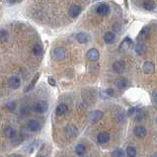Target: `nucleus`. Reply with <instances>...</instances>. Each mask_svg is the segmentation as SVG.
Wrapping results in <instances>:
<instances>
[{
    "instance_id": "f257e3e1",
    "label": "nucleus",
    "mask_w": 157,
    "mask_h": 157,
    "mask_svg": "<svg viewBox=\"0 0 157 157\" xmlns=\"http://www.w3.org/2000/svg\"><path fill=\"white\" fill-rule=\"evenodd\" d=\"M52 58H53L55 60L59 61V60L64 59V57H65V56H66V52H65L64 48H55V50L52 51Z\"/></svg>"
},
{
    "instance_id": "f03ea898",
    "label": "nucleus",
    "mask_w": 157,
    "mask_h": 157,
    "mask_svg": "<svg viewBox=\"0 0 157 157\" xmlns=\"http://www.w3.org/2000/svg\"><path fill=\"white\" fill-rule=\"evenodd\" d=\"M103 115H104V114H103V112L102 111H99V110L91 112V113L89 114V117H88L89 123H91V124H96V123H98L103 118Z\"/></svg>"
},
{
    "instance_id": "7ed1b4c3",
    "label": "nucleus",
    "mask_w": 157,
    "mask_h": 157,
    "mask_svg": "<svg viewBox=\"0 0 157 157\" xmlns=\"http://www.w3.org/2000/svg\"><path fill=\"white\" fill-rule=\"evenodd\" d=\"M48 105L46 101H39L34 107V111L39 114H44L48 111Z\"/></svg>"
},
{
    "instance_id": "20e7f679",
    "label": "nucleus",
    "mask_w": 157,
    "mask_h": 157,
    "mask_svg": "<svg viewBox=\"0 0 157 157\" xmlns=\"http://www.w3.org/2000/svg\"><path fill=\"white\" fill-rule=\"evenodd\" d=\"M27 128H28V129L30 132H37L40 131V129H41V124H40L37 120H32V121H30V122L28 123Z\"/></svg>"
},
{
    "instance_id": "39448f33",
    "label": "nucleus",
    "mask_w": 157,
    "mask_h": 157,
    "mask_svg": "<svg viewBox=\"0 0 157 157\" xmlns=\"http://www.w3.org/2000/svg\"><path fill=\"white\" fill-rule=\"evenodd\" d=\"M100 57V53L98 52L96 48H91V50H89L88 52H87V58L90 61L94 62V61H97L99 59Z\"/></svg>"
},
{
    "instance_id": "423d86ee",
    "label": "nucleus",
    "mask_w": 157,
    "mask_h": 157,
    "mask_svg": "<svg viewBox=\"0 0 157 157\" xmlns=\"http://www.w3.org/2000/svg\"><path fill=\"white\" fill-rule=\"evenodd\" d=\"M21 85L20 78L18 76H11L10 79H9V86L12 89H18Z\"/></svg>"
},
{
    "instance_id": "0eeeda50",
    "label": "nucleus",
    "mask_w": 157,
    "mask_h": 157,
    "mask_svg": "<svg viewBox=\"0 0 157 157\" xmlns=\"http://www.w3.org/2000/svg\"><path fill=\"white\" fill-rule=\"evenodd\" d=\"M143 72L146 74H151L154 72V64L151 61H145L144 64L142 65Z\"/></svg>"
},
{
    "instance_id": "6e6552de",
    "label": "nucleus",
    "mask_w": 157,
    "mask_h": 157,
    "mask_svg": "<svg viewBox=\"0 0 157 157\" xmlns=\"http://www.w3.org/2000/svg\"><path fill=\"white\" fill-rule=\"evenodd\" d=\"M109 11H110V8H109V6L107 5V4H100V5H98V7H97V9H96V12L98 13L99 15H101V16H105V15H107L108 13H109Z\"/></svg>"
},
{
    "instance_id": "1a4fd4ad",
    "label": "nucleus",
    "mask_w": 157,
    "mask_h": 157,
    "mask_svg": "<svg viewBox=\"0 0 157 157\" xmlns=\"http://www.w3.org/2000/svg\"><path fill=\"white\" fill-rule=\"evenodd\" d=\"M113 70L117 73H122L124 70V62L123 60H118L113 64Z\"/></svg>"
},
{
    "instance_id": "9d476101",
    "label": "nucleus",
    "mask_w": 157,
    "mask_h": 157,
    "mask_svg": "<svg viewBox=\"0 0 157 157\" xmlns=\"http://www.w3.org/2000/svg\"><path fill=\"white\" fill-rule=\"evenodd\" d=\"M76 40L80 43V44H86L89 42V40H90V37H89V35L87 33H78L76 35Z\"/></svg>"
},
{
    "instance_id": "9b49d317",
    "label": "nucleus",
    "mask_w": 157,
    "mask_h": 157,
    "mask_svg": "<svg viewBox=\"0 0 157 157\" xmlns=\"http://www.w3.org/2000/svg\"><path fill=\"white\" fill-rule=\"evenodd\" d=\"M80 12H81V7L78 6V5H72L69 8L68 14H69L70 17L75 18V17H77L80 14Z\"/></svg>"
},
{
    "instance_id": "f8f14e48",
    "label": "nucleus",
    "mask_w": 157,
    "mask_h": 157,
    "mask_svg": "<svg viewBox=\"0 0 157 157\" xmlns=\"http://www.w3.org/2000/svg\"><path fill=\"white\" fill-rule=\"evenodd\" d=\"M65 132L66 134L69 137H75L76 136H77V128H76L74 125L70 124V125H67L66 128H65Z\"/></svg>"
},
{
    "instance_id": "ddd939ff",
    "label": "nucleus",
    "mask_w": 157,
    "mask_h": 157,
    "mask_svg": "<svg viewBox=\"0 0 157 157\" xmlns=\"http://www.w3.org/2000/svg\"><path fill=\"white\" fill-rule=\"evenodd\" d=\"M67 110H68V108H67V106L65 104H59L56 108V114L57 116H62L66 113Z\"/></svg>"
},
{
    "instance_id": "4468645a",
    "label": "nucleus",
    "mask_w": 157,
    "mask_h": 157,
    "mask_svg": "<svg viewBox=\"0 0 157 157\" xmlns=\"http://www.w3.org/2000/svg\"><path fill=\"white\" fill-rule=\"evenodd\" d=\"M109 138H110V136L107 132H100L97 136V140L99 143L103 144V143H106L108 140H109Z\"/></svg>"
},
{
    "instance_id": "2eb2a0df",
    "label": "nucleus",
    "mask_w": 157,
    "mask_h": 157,
    "mask_svg": "<svg viewBox=\"0 0 157 157\" xmlns=\"http://www.w3.org/2000/svg\"><path fill=\"white\" fill-rule=\"evenodd\" d=\"M115 40H116V35H115V33L108 32L104 36V41L107 44H113L115 42Z\"/></svg>"
},
{
    "instance_id": "dca6fc26",
    "label": "nucleus",
    "mask_w": 157,
    "mask_h": 157,
    "mask_svg": "<svg viewBox=\"0 0 157 157\" xmlns=\"http://www.w3.org/2000/svg\"><path fill=\"white\" fill-rule=\"evenodd\" d=\"M134 134L137 137H144L146 136V129L143 127H136L134 128Z\"/></svg>"
},
{
    "instance_id": "f3484780",
    "label": "nucleus",
    "mask_w": 157,
    "mask_h": 157,
    "mask_svg": "<svg viewBox=\"0 0 157 157\" xmlns=\"http://www.w3.org/2000/svg\"><path fill=\"white\" fill-rule=\"evenodd\" d=\"M4 133L8 138H14L16 136V131L11 127H7L4 129Z\"/></svg>"
},
{
    "instance_id": "a211bd4d",
    "label": "nucleus",
    "mask_w": 157,
    "mask_h": 157,
    "mask_svg": "<svg viewBox=\"0 0 157 157\" xmlns=\"http://www.w3.org/2000/svg\"><path fill=\"white\" fill-rule=\"evenodd\" d=\"M39 76H40V74L39 73H37L35 75V77L33 78V80L31 81V83L28 85V87H27L26 89H25V92H29V91H31V90H33V88L35 87V85H36V83H37V81H38V79H39Z\"/></svg>"
},
{
    "instance_id": "6ab92c4d",
    "label": "nucleus",
    "mask_w": 157,
    "mask_h": 157,
    "mask_svg": "<svg viewBox=\"0 0 157 157\" xmlns=\"http://www.w3.org/2000/svg\"><path fill=\"white\" fill-rule=\"evenodd\" d=\"M142 6L144 9H146V10L151 11V10H153V9L155 8V3L153 1H150V0H148V1L143 2Z\"/></svg>"
},
{
    "instance_id": "aec40b11",
    "label": "nucleus",
    "mask_w": 157,
    "mask_h": 157,
    "mask_svg": "<svg viewBox=\"0 0 157 157\" xmlns=\"http://www.w3.org/2000/svg\"><path fill=\"white\" fill-rule=\"evenodd\" d=\"M85 151H86V147H85L84 144H82V143H79V144L76 145V147H75V152L78 155H83L85 153Z\"/></svg>"
},
{
    "instance_id": "412c9836",
    "label": "nucleus",
    "mask_w": 157,
    "mask_h": 157,
    "mask_svg": "<svg viewBox=\"0 0 157 157\" xmlns=\"http://www.w3.org/2000/svg\"><path fill=\"white\" fill-rule=\"evenodd\" d=\"M116 86H117V88H119V89H124V88H125L128 86V81L127 80H124V79H121V80H118L116 83Z\"/></svg>"
},
{
    "instance_id": "4be33fe9",
    "label": "nucleus",
    "mask_w": 157,
    "mask_h": 157,
    "mask_svg": "<svg viewBox=\"0 0 157 157\" xmlns=\"http://www.w3.org/2000/svg\"><path fill=\"white\" fill-rule=\"evenodd\" d=\"M43 52V47L41 44H36V46L33 48V53L35 56H41Z\"/></svg>"
},
{
    "instance_id": "5701e85b",
    "label": "nucleus",
    "mask_w": 157,
    "mask_h": 157,
    "mask_svg": "<svg viewBox=\"0 0 157 157\" xmlns=\"http://www.w3.org/2000/svg\"><path fill=\"white\" fill-rule=\"evenodd\" d=\"M125 152H127V155L128 157H134L136 155V149L132 146H128L127 150H125Z\"/></svg>"
},
{
    "instance_id": "b1692460",
    "label": "nucleus",
    "mask_w": 157,
    "mask_h": 157,
    "mask_svg": "<svg viewBox=\"0 0 157 157\" xmlns=\"http://www.w3.org/2000/svg\"><path fill=\"white\" fill-rule=\"evenodd\" d=\"M136 52L138 53V55H143V53L146 52V47L144 46V44H140L138 46L136 47Z\"/></svg>"
},
{
    "instance_id": "393cba45",
    "label": "nucleus",
    "mask_w": 157,
    "mask_h": 157,
    "mask_svg": "<svg viewBox=\"0 0 157 157\" xmlns=\"http://www.w3.org/2000/svg\"><path fill=\"white\" fill-rule=\"evenodd\" d=\"M9 38L8 32L5 30H0V41L1 42H6Z\"/></svg>"
},
{
    "instance_id": "a878e982",
    "label": "nucleus",
    "mask_w": 157,
    "mask_h": 157,
    "mask_svg": "<svg viewBox=\"0 0 157 157\" xmlns=\"http://www.w3.org/2000/svg\"><path fill=\"white\" fill-rule=\"evenodd\" d=\"M132 44V42L128 38H127V39H125L124 41L123 42L122 46H124V48H125V50H128V48H129V47H131Z\"/></svg>"
},
{
    "instance_id": "bb28decb",
    "label": "nucleus",
    "mask_w": 157,
    "mask_h": 157,
    "mask_svg": "<svg viewBox=\"0 0 157 157\" xmlns=\"http://www.w3.org/2000/svg\"><path fill=\"white\" fill-rule=\"evenodd\" d=\"M15 107H16V104H15L14 102H9V103H7V104H6V108L9 111H14Z\"/></svg>"
},
{
    "instance_id": "cd10ccee",
    "label": "nucleus",
    "mask_w": 157,
    "mask_h": 157,
    "mask_svg": "<svg viewBox=\"0 0 157 157\" xmlns=\"http://www.w3.org/2000/svg\"><path fill=\"white\" fill-rule=\"evenodd\" d=\"M112 155H113V156H124V152L122 149H116L113 152V154H112Z\"/></svg>"
},
{
    "instance_id": "c85d7f7f",
    "label": "nucleus",
    "mask_w": 157,
    "mask_h": 157,
    "mask_svg": "<svg viewBox=\"0 0 157 157\" xmlns=\"http://www.w3.org/2000/svg\"><path fill=\"white\" fill-rule=\"evenodd\" d=\"M152 102L155 106H157V90L152 93Z\"/></svg>"
},
{
    "instance_id": "c756f323",
    "label": "nucleus",
    "mask_w": 157,
    "mask_h": 157,
    "mask_svg": "<svg viewBox=\"0 0 157 157\" xmlns=\"http://www.w3.org/2000/svg\"><path fill=\"white\" fill-rule=\"evenodd\" d=\"M48 83H50L51 85H52V86H56V81H55V79L50 77L48 78Z\"/></svg>"
},
{
    "instance_id": "7c9ffc66",
    "label": "nucleus",
    "mask_w": 157,
    "mask_h": 157,
    "mask_svg": "<svg viewBox=\"0 0 157 157\" xmlns=\"http://www.w3.org/2000/svg\"><path fill=\"white\" fill-rule=\"evenodd\" d=\"M107 93L109 94L110 96H113V90H112V89H109V90H107Z\"/></svg>"
},
{
    "instance_id": "2f4dec72",
    "label": "nucleus",
    "mask_w": 157,
    "mask_h": 157,
    "mask_svg": "<svg viewBox=\"0 0 157 157\" xmlns=\"http://www.w3.org/2000/svg\"><path fill=\"white\" fill-rule=\"evenodd\" d=\"M17 1V0H7V2H9V3H15Z\"/></svg>"
},
{
    "instance_id": "473e14b6",
    "label": "nucleus",
    "mask_w": 157,
    "mask_h": 157,
    "mask_svg": "<svg viewBox=\"0 0 157 157\" xmlns=\"http://www.w3.org/2000/svg\"><path fill=\"white\" fill-rule=\"evenodd\" d=\"M153 156H157V153H155V154H153Z\"/></svg>"
}]
</instances>
